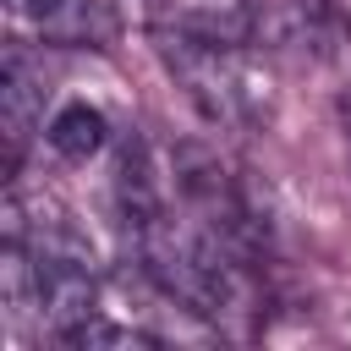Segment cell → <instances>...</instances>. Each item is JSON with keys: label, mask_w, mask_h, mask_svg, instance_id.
Returning a JSON list of instances; mask_svg holds the SVG:
<instances>
[{"label": "cell", "mask_w": 351, "mask_h": 351, "mask_svg": "<svg viewBox=\"0 0 351 351\" xmlns=\"http://www.w3.org/2000/svg\"><path fill=\"white\" fill-rule=\"evenodd\" d=\"M159 55H165V66L176 71V82L186 88V99H192L208 121H247V115H252L258 82H252V71L236 60V44L203 38V33H192V27L181 22L176 33H159Z\"/></svg>", "instance_id": "obj_1"}, {"label": "cell", "mask_w": 351, "mask_h": 351, "mask_svg": "<svg viewBox=\"0 0 351 351\" xmlns=\"http://www.w3.org/2000/svg\"><path fill=\"white\" fill-rule=\"evenodd\" d=\"M38 33L60 49H110L115 11H110V0H49L38 16Z\"/></svg>", "instance_id": "obj_2"}, {"label": "cell", "mask_w": 351, "mask_h": 351, "mask_svg": "<svg viewBox=\"0 0 351 351\" xmlns=\"http://www.w3.org/2000/svg\"><path fill=\"white\" fill-rule=\"evenodd\" d=\"M38 104H44V77H33L22 49H11L5 66H0V121H5V143H11L5 159L11 165H16V154H22V143H27L33 121H38Z\"/></svg>", "instance_id": "obj_3"}, {"label": "cell", "mask_w": 351, "mask_h": 351, "mask_svg": "<svg viewBox=\"0 0 351 351\" xmlns=\"http://www.w3.org/2000/svg\"><path fill=\"white\" fill-rule=\"evenodd\" d=\"M115 203H121L126 230L143 225V219H154V214H165V186H159V170H154L143 137H132V143L121 148V165H115Z\"/></svg>", "instance_id": "obj_4"}, {"label": "cell", "mask_w": 351, "mask_h": 351, "mask_svg": "<svg viewBox=\"0 0 351 351\" xmlns=\"http://www.w3.org/2000/svg\"><path fill=\"white\" fill-rule=\"evenodd\" d=\"M44 137H49V148L60 154V159H93L104 143H110V121H104V110H93V104H60L55 115H49V126H44Z\"/></svg>", "instance_id": "obj_5"}, {"label": "cell", "mask_w": 351, "mask_h": 351, "mask_svg": "<svg viewBox=\"0 0 351 351\" xmlns=\"http://www.w3.org/2000/svg\"><path fill=\"white\" fill-rule=\"evenodd\" d=\"M60 346H71V351H137V346H148L137 329H126V324H110V318H82L77 329H66L60 335Z\"/></svg>", "instance_id": "obj_6"}]
</instances>
